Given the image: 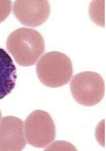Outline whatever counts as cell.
<instances>
[{
  "label": "cell",
  "instance_id": "1",
  "mask_svg": "<svg viewBox=\"0 0 106 151\" xmlns=\"http://www.w3.org/2000/svg\"><path fill=\"white\" fill-rule=\"evenodd\" d=\"M6 48L17 64L27 67L37 62L44 52L45 45L43 36L38 31L21 28L9 35Z\"/></svg>",
  "mask_w": 106,
  "mask_h": 151
},
{
  "label": "cell",
  "instance_id": "2",
  "mask_svg": "<svg viewBox=\"0 0 106 151\" xmlns=\"http://www.w3.org/2000/svg\"><path fill=\"white\" fill-rule=\"evenodd\" d=\"M37 77L45 86L51 88L62 87L68 83L73 74L71 61L68 56L59 52L44 54L36 66Z\"/></svg>",
  "mask_w": 106,
  "mask_h": 151
},
{
  "label": "cell",
  "instance_id": "4",
  "mask_svg": "<svg viewBox=\"0 0 106 151\" xmlns=\"http://www.w3.org/2000/svg\"><path fill=\"white\" fill-rule=\"evenodd\" d=\"M24 130L27 143L38 148L47 147L55 137L54 121L49 113L42 110H35L27 117Z\"/></svg>",
  "mask_w": 106,
  "mask_h": 151
},
{
  "label": "cell",
  "instance_id": "7",
  "mask_svg": "<svg viewBox=\"0 0 106 151\" xmlns=\"http://www.w3.org/2000/svg\"><path fill=\"white\" fill-rule=\"evenodd\" d=\"M16 78V68L11 57L0 48V100L11 93Z\"/></svg>",
  "mask_w": 106,
  "mask_h": 151
},
{
  "label": "cell",
  "instance_id": "3",
  "mask_svg": "<svg viewBox=\"0 0 106 151\" xmlns=\"http://www.w3.org/2000/svg\"><path fill=\"white\" fill-rule=\"evenodd\" d=\"M70 85L73 98L82 106L97 105L104 96L105 83L97 73L85 71L79 73L73 77Z\"/></svg>",
  "mask_w": 106,
  "mask_h": 151
},
{
  "label": "cell",
  "instance_id": "10",
  "mask_svg": "<svg viewBox=\"0 0 106 151\" xmlns=\"http://www.w3.org/2000/svg\"><path fill=\"white\" fill-rule=\"evenodd\" d=\"M2 114L1 111H0V122L2 119Z\"/></svg>",
  "mask_w": 106,
  "mask_h": 151
},
{
  "label": "cell",
  "instance_id": "8",
  "mask_svg": "<svg viewBox=\"0 0 106 151\" xmlns=\"http://www.w3.org/2000/svg\"><path fill=\"white\" fill-rule=\"evenodd\" d=\"M104 1H93L89 7V13L92 21L99 26H105Z\"/></svg>",
  "mask_w": 106,
  "mask_h": 151
},
{
  "label": "cell",
  "instance_id": "6",
  "mask_svg": "<svg viewBox=\"0 0 106 151\" xmlns=\"http://www.w3.org/2000/svg\"><path fill=\"white\" fill-rule=\"evenodd\" d=\"M26 145L23 121L13 116L3 118L0 122V151H21Z\"/></svg>",
  "mask_w": 106,
  "mask_h": 151
},
{
  "label": "cell",
  "instance_id": "9",
  "mask_svg": "<svg viewBox=\"0 0 106 151\" xmlns=\"http://www.w3.org/2000/svg\"><path fill=\"white\" fill-rule=\"evenodd\" d=\"M12 4L11 1H0V23L4 21L10 14Z\"/></svg>",
  "mask_w": 106,
  "mask_h": 151
},
{
  "label": "cell",
  "instance_id": "5",
  "mask_svg": "<svg viewBox=\"0 0 106 151\" xmlns=\"http://www.w3.org/2000/svg\"><path fill=\"white\" fill-rule=\"evenodd\" d=\"M13 12L22 24L36 27L47 20L50 15L51 6L47 1H17L13 4Z\"/></svg>",
  "mask_w": 106,
  "mask_h": 151
}]
</instances>
